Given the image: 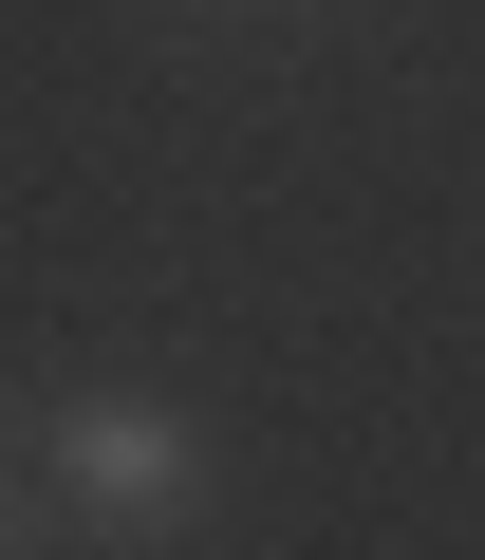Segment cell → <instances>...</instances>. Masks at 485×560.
Here are the masks:
<instances>
[{"mask_svg": "<svg viewBox=\"0 0 485 560\" xmlns=\"http://www.w3.org/2000/svg\"><path fill=\"white\" fill-rule=\"evenodd\" d=\"M57 486H75L94 523H187V504H205V448H187V411H150V393H75V411H57Z\"/></svg>", "mask_w": 485, "mask_h": 560, "instance_id": "1", "label": "cell"}, {"mask_svg": "<svg viewBox=\"0 0 485 560\" xmlns=\"http://www.w3.org/2000/svg\"><path fill=\"white\" fill-rule=\"evenodd\" d=\"M0 560H38V504H0Z\"/></svg>", "mask_w": 485, "mask_h": 560, "instance_id": "3", "label": "cell"}, {"mask_svg": "<svg viewBox=\"0 0 485 560\" xmlns=\"http://www.w3.org/2000/svg\"><path fill=\"white\" fill-rule=\"evenodd\" d=\"M0 504H20V393H0Z\"/></svg>", "mask_w": 485, "mask_h": 560, "instance_id": "2", "label": "cell"}]
</instances>
